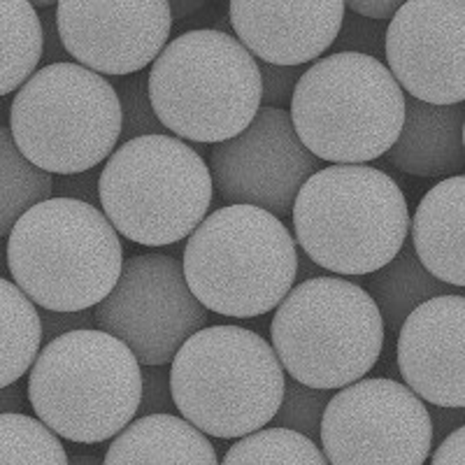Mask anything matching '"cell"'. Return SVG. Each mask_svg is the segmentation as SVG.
Wrapping results in <instances>:
<instances>
[{
  "label": "cell",
  "mask_w": 465,
  "mask_h": 465,
  "mask_svg": "<svg viewBox=\"0 0 465 465\" xmlns=\"http://www.w3.org/2000/svg\"><path fill=\"white\" fill-rule=\"evenodd\" d=\"M328 401H331V391L326 389H314L296 380H286L280 410L270 423L280 429L296 430L317 442Z\"/></svg>",
  "instance_id": "cell-27"
},
{
  "label": "cell",
  "mask_w": 465,
  "mask_h": 465,
  "mask_svg": "<svg viewBox=\"0 0 465 465\" xmlns=\"http://www.w3.org/2000/svg\"><path fill=\"white\" fill-rule=\"evenodd\" d=\"M465 105H433L405 94L401 135L384 153L401 173L414 177H451L465 173Z\"/></svg>",
  "instance_id": "cell-18"
},
{
  "label": "cell",
  "mask_w": 465,
  "mask_h": 465,
  "mask_svg": "<svg viewBox=\"0 0 465 465\" xmlns=\"http://www.w3.org/2000/svg\"><path fill=\"white\" fill-rule=\"evenodd\" d=\"M186 284L207 312L254 319L272 312L298 282V244L272 212L226 205L186 238Z\"/></svg>",
  "instance_id": "cell-4"
},
{
  "label": "cell",
  "mask_w": 465,
  "mask_h": 465,
  "mask_svg": "<svg viewBox=\"0 0 465 465\" xmlns=\"http://www.w3.org/2000/svg\"><path fill=\"white\" fill-rule=\"evenodd\" d=\"M173 391H170V368L165 365H143V396L138 417L147 414H174Z\"/></svg>",
  "instance_id": "cell-31"
},
{
  "label": "cell",
  "mask_w": 465,
  "mask_h": 465,
  "mask_svg": "<svg viewBox=\"0 0 465 465\" xmlns=\"http://www.w3.org/2000/svg\"><path fill=\"white\" fill-rule=\"evenodd\" d=\"M168 3L170 12H173V22L174 19H186L203 7V0H168Z\"/></svg>",
  "instance_id": "cell-39"
},
{
  "label": "cell",
  "mask_w": 465,
  "mask_h": 465,
  "mask_svg": "<svg viewBox=\"0 0 465 465\" xmlns=\"http://www.w3.org/2000/svg\"><path fill=\"white\" fill-rule=\"evenodd\" d=\"M322 272H323V268H319L312 259H307L305 254H301V252H298V280L305 282V280H310V277H319Z\"/></svg>",
  "instance_id": "cell-40"
},
{
  "label": "cell",
  "mask_w": 465,
  "mask_h": 465,
  "mask_svg": "<svg viewBox=\"0 0 465 465\" xmlns=\"http://www.w3.org/2000/svg\"><path fill=\"white\" fill-rule=\"evenodd\" d=\"M149 98L168 133L198 144L235 138L261 110V70L249 49L217 28L170 40L147 73Z\"/></svg>",
  "instance_id": "cell-6"
},
{
  "label": "cell",
  "mask_w": 465,
  "mask_h": 465,
  "mask_svg": "<svg viewBox=\"0 0 465 465\" xmlns=\"http://www.w3.org/2000/svg\"><path fill=\"white\" fill-rule=\"evenodd\" d=\"M98 174L94 170L77 174H58V180L54 182V193L58 198H74V201H84L95 205L98 201Z\"/></svg>",
  "instance_id": "cell-33"
},
{
  "label": "cell",
  "mask_w": 465,
  "mask_h": 465,
  "mask_svg": "<svg viewBox=\"0 0 465 465\" xmlns=\"http://www.w3.org/2000/svg\"><path fill=\"white\" fill-rule=\"evenodd\" d=\"M70 465H103V460L91 454H74L70 456Z\"/></svg>",
  "instance_id": "cell-41"
},
{
  "label": "cell",
  "mask_w": 465,
  "mask_h": 465,
  "mask_svg": "<svg viewBox=\"0 0 465 465\" xmlns=\"http://www.w3.org/2000/svg\"><path fill=\"white\" fill-rule=\"evenodd\" d=\"M410 242L430 275L465 289V174L438 182L419 201Z\"/></svg>",
  "instance_id": "cell-19"
},
{
  "label": "cell",
  "mask_w": 465,
  "mask_h": 465,
  "mask_svg": "<svg viewBox=\"0 0 465 465\" xmlns=\"http://www.w3.org/2000/svg\"><path fill=\"white\" fill-rule=\"evenodd\" d=\"M114 91L119 95V105H122V138H119V143L140 138V135L168 133V128L161 124V119L153 112L144 70L143 73L124 74L122 82L114 84Z\"/></svg>",
  "instance_id": "cell-28"
},
{
  "label": "cell",
  "mask_w": 465,
  "mask_h": 465,
  "mask_svg": "<svg viewBox=\"0 0 465 465\" xmlns=\"http://www.w3.org/2000/svg\"><path fill=\"white\" fill-rule=\"evenodd\" d=\"M259 61V58H256ZM261 70V107H291L302 65H275L259 61Z\"/></svg>",
  "instance_id": "cell-30"
},
{
  "label": "cell",
  "mask_w": 465,
  "mask_h": 465,
  "mask_svg": "<svg viewBox=\"0 0 465 465\" xmlns=\"http://www.w3.org/2000/svg\"><path fill=\"white\" fill-rule=\"evenodd\" d=\"M430 423H433V447L442 442L450 433L465 426V407L429 405Z\"/></svg>",
  "instance_id": "cell-34"
},
{
  "label": "cell",
  "mask_w": 465,
  "mask_h": 465,
  "mask_svg": "<svg viewBox=\"0 0 465 465\" xmlns=\"http://www.w3.org/2000/svg\"><path fill=\"white\" fill-rule=\"evenodd\" d=\"M386 26L389 22L371 19V16L356 15V12H344L342 26L333 43V52H356L368 54V56H384Z\"/></svg>",
  "instance_id": "cell-29"
},
{
  "label": "cell",
  "mask_w": 465,
  "mask_h": 465,
  "mask_svg": "<svg viewBox=\"0 0 465 465\" xmlns=\"http://www.w3.org/2000/svg\"><path fill=\"white\" fill-rule=\"evenodd\" d=\"M40 22H43V61H40V65L70 61V54L65 52L64 43H61V37H58L56 15L45 12V15L40 16Z\"/></svg>",
  "instance_id": "cell-36"
},
{
  "label": "cell",
  "mask_w": 465,
  "mask_h": 465,
  "mask_svg": "<svg viewBox=\"0 0 465 465\" xmlns=\"http://www.w3.org/2000/svg\"><path fill=\"white\" fill-rule=\"evenodd\" d=\"M103 465H219L214 444L177 414L135 417L112 438Z\"/></svg>",
  "instance_id": "cell-20"
},
{
  "label": "cell",
  "mask_w": 465,
  "mask_h": 465,
  "mask_svg": "<svg viewBox=\"0 0 465 465\" xmlns=\"http://www.w3.org/2000/svg\"><path fill=\"white\" fill-rule=\"evenodd\" d=\"M405 3L407 0H344L349 12L371 16V19H381V22H389L398 12V7L405 5Z\"/></svg>",
  "instance_id": "cell-37"
},
{
  "label": "cell",
  "mask_w": 465,
  "mask_h": 465,
  "mask_svg": "<svg viewBox=\"0 0 465 465\" xmlns=\"http://www.w3.org/2000/svg\"><path fill=\"white\" fill-rule=\"evenodd\" d=\"M319 442L328 465H423L433 451L429 405L402 381L363 377L331 396Z\"/></svg>",
  "instance_id": "cell-11"
},
{
  "label": "cell",
  "mask_w": 465,
  "mask_h": 465,
  "mask_svg": "<svg viewBox=\"0 0 465 465\" xmlns=\"http://www.w3.org/2000/svg\"><path fill=\"white\" fill-rule=\"evenodd\" d=\"M207 165L228 205H256L286 217L301 186L322 168V161L301 143L289 112L261 107L242 133L212 147Z\"/></svg>",
  "instance_id": "cell-13"
},
{
  "label": "cell",
  "mask_w": 465,
  "mask_h": 465,
  "mask_svg": "<svg viewBox=\"0 0 465 465\" xmlns=\"http://www.w3.org/2000/svg\"><path fill=\"white\" fill-rule=\"evenodd\" d=\"M291 219L302 254L340 277L371 275L389 263L412 222L396 180L365 163H333L310 174Z\"/></svg>",
  "instance_id": "cell-1"
},
{
  "label": "cell",
  "mask_w": 465,
  "mask_h": 465,
  "mask_svg": "<svg viewBox=\"0 0 465 465\" xmlns=\"http://www.w3.org/2000/svg\"><path fill=\"white\" fill-rule=\"evenodd\" d=\"M7 268L12 282L40 310L80 312L114 289L124 247L101 207L52 196L12 226Z\"/></svg>",
  "instance_id": "cell-2"
},
{
  "label": "cell",
  "mask_w": 465,
  "mask_h": 465,
  "mask_svg": "<svg viewBox=\"0 0 465 465\" xmlns=\"http://www.w3.org/2000/svg\"><path fill=\"white\" fill-rule=\"evenodd\" d=\"M384 331L380 307L363 286L319 275L298 282L275 307L270 344L291 380L338 391L375 368Z\"/></svg>",
  "instance_id": "cell-8"
},
{
  "label": "cell",
  "mask_w": 465,
  "mask_h": 465,
  "mask_svg": "<svg viewBox=\"0 0 465 465\" xmlns=\"http://www.w3.org/2000/svg\"><path fill=\"white\" fill-rule=\"evenodd\" d=\"M396 335L402 381L426 405L465 407V296L421 302Z\"/></svg>",
  "instance_id": "cell-16"
},
{
  "label": "cell",
  "mask_w": 465,
  "mask_h": 465,
  "mask_svg": "<svg viewBox=\"0 0 465 465\" xmlns=\"http://www.w3.org/2000/svg\"><path fill=\"white\" fill-rule=\"evenodd\" d=\"M344 0H228L235 37L259 61L310 65L333 47Z\"/></svg>",
  "instance_id": "cell-17"
},
{
  "label": "cell",
  "mask_w": 465,
  "mask_h": 465,
  "mask_svg": "<svg viewBox=\"0 0 465 465\" xmlns=\"http://www.w3.org/2000/svg\"><path fill=\"white\" fill-rule=\"evenodd\" d=\"M219 465H328V460L314 440L272 426L238 438Z\"/></svg>",
  "instance_id": "cell-25"
},
{
  "label": "cell",
  "mask_w": 465,
  "mask_h": 465,
  "mask_svg": "<svg viewBox=\"0 0 465 465\" xmlns=\"http://www.w3.org/2000/svg\"><path fill=\"white\" fill-rule=\"evenodd\" d=\"M10 272L7 268V238H0V277H5Z\"/></svg>",
  "instance_id": "cell-42"
},
{
  "label": "cell",
  "mask_w": 465,
  "mask_h": 465,
  "mask_svg": "<svg viewBox=\"0 0 465 465\" xmlns=\"http://www.w3.org/2000/svg\"><path fill=\"white\" fill-rule=\"evenodd\" d=\"M430 465H465V426L435 444L430 451Z\"/></svg>",
  "instance_id": "cell-35"
},
{
  "label": "cell",
  "mask_w": 465,
  "mask_h": 465,
  "mask_svg": "<svg viewBox=\"0 0 465 465\" xmlns=\"http://www.w3.org/2000/svg\"><path fill=\"white\" fill-rule=\"evenodd\" d=\"M284 384L272 344L242 326L201 328L170 361L180 417L219 440L265 429L280 410Z\"/></svg>",
  "instance_id": "cell-5"
},
{
  "label": "cell",
  "mask_w": 465,
  "mask_h": 465,
  "mask_svg": "<svg viewBox=\"0 0 465 465\" xmlns=\"http://www.w3.org/2000/svg\"><path fill=\"white\" fill-rule=\"evenodd\" d=\"M10 131L19 152L52 174H77L110 159L122 138L114 84L77 61L40 65L15 94Z\"/></svg>",
  "instance_id": "cell-10"
},
{
  "label": "cell",
  "mask_w": 465,
  "mask_h": 465,
  "mask_svg": "<svg viewBox=\"0 0 465 465\" xmlns=\"http://www.w3.org/2000/svg\"><path fill=\"white\" fill-rule=\"evenodd\" d=\"M43 22L31 0H0V98L40 68Z\"/></svg>",
  "instance_id": "cell-23"
},
{
  "label": "cell",
  "mask_w": 465,
  "mask_h": 465,
  "mask_svg": "<svg viewBox=\"0 0 465 465\" xmlns=\"http://www.w3.org/2000/svg\"><path fill=\"white\" fill-rule=\"evenodd\" d=\"M24 391L19 384H10L0 389V412H22L24 410Z\"/></svg>",
  "instance_id": "cell-38"
},
{
  "label": "cell",
  "mask_w": 465,
  "mask_h": 465,
  "mask_svg": "<svg viewBox=\"0 0 465 465\" xmlns=\"http://www.w3.org/2000/svg\"><path fill=\"white\" fill-rule=\"evenodd\" d=\"M54 196V177L16 147L12 131L0 126V238H7L24 212Z\"/></svg>",
  "instance_id": "cell-24"
},
{
  "label": "cell",
  "mask_w": 465,
  "mask_h": 465,
  "mask_svg": "<svg viewBox=\"0 0 465 465\" xmlns=\"http://www.w3.org/2000/svg\"><path fill=\"white\" fill-rule=\"evenodd\" d=\"M54 15L70 58L105 77L143 73L173 31L168 0H58Z\"/></svg>",
  "instance_id": "cell-14"
},
{
  "label": "cell",
  "mask_w": 465,
  "mask_h": 465,
  "mask_svg": "<svg viewBox=\"0 0 465 465\" xmlns=\"http://www.w3.org/2000/svg\"><path fill=\"white\" fill-rule=\"evenodd\" d=\"M456 291H459L456 286L438 280L423 268L410 238L389 263L381 265L368 277V293L380 307L384 328L391 333L401 331L402 322L421 302L435 296H444V293H456Z\"/></svg>",
  "instance_id": "cell-21"
},
{
  "label": "cell",
  "mask_w": 465,
  "mask_h": 465,
  "mask_svg": "<svg viewBox=\"0 0 465 465\" xmlns=\"http://www.w3.org/2000/svg\"><path fill=\"white\" fill-rule=\"evenodd\" d=\"M95 328L114 335L138 356L140 365H170L177 349L207 326L201 305L177 259L138 254L124 261L114 289L94 307Z\"/></svg>",
  "instance_id": "cell-12"
},
{
  "label": "cell",
  "mask_w": 465,
  "mask_h": 465,
  "mask_svg": "<svg viewBox=\"0 0 465 465\" xmlns=\"http://www.w3.org/2000/svg\"><path fill=\"white\" fill-rule=\"evenodd\" d=\"M58 0H31V5L40 7V10H49L52 5H56Z\"/></svg>",
  "instance_id": "cell-43"
},
{
  "label": "cell",
  "mask_w": 465,
  "mask_h": 465,
  "mask_svg": "<svg viewBox=\"0 0 465 465\" xmlns=\"http://www.w3.org/2000/svg\"><path fill=\"white\" fill-rule=\"evenodd\" d=\"M289 114L319 161L368 163L401 135L405 91L381 58L333 52L301 74Z\"/></svg>",
  "instance_id": "cell-7"
},
{
  "label": "cell",
  "mask_w": 465,
  "mask_h": 465,
  "mask_svg": "<svg viewBox=\"0 0 465 465\" xmlns=\"http://www.w3.org/2000/svg\"><path fill=\"white\" fill-rule=\"evenodd\" d=\"M0 465H70L64 442L37 417L0 412Z\"/></svg>",
  "instance_id": "cell-26"
},
{
  "label": "cell",
  "mask_w": 465,
  "mask_h": 465,
  "mask_svg": "<svg viewBox=\"0 0 465 465\" xmlns=\"http://www.w3.org/2000/svg\"><path fill=\"white\" fill-rule=\"evenodd\" d=\"M26 393L35 417L58 438L101 444L138 417L143 365L114 335L80 328L40 347Z\"/></svg>",
  "instance_id": "cell-3"
},
{
  "label": "cell",
  "mask_w": 465,
  "mask_h": 465,
  "mask_svg": "<svg viewBox=\"0 0 465 465\" xmlns=\"http://www.w3.org/2000/svg\"><path fill=\"white\" fill-rule=\"evenodd\" d=\"M43 347V323L35 302L7 277H0V389L16 384Z\"/></svg>",
  "instance_id": "cell-22"
},
{
  "label": "cell",
  "mask_w": 465,
  "mask_h": 465,
  "mask_svg": "<svg viewBox=\"0 0 465 465\" xmlns=\"http://www.w3.org/2000/svg\"><path fill=\"white\" fill-rule=\"evenodd\" d=\"M463 144H465V122H463Z\"/></svg>",
  "instance_id": "cell-44"
},
{
  "label": "cell",
  "mask_w": 465,
  "mask_h": 465,
  "mask_svg": "<svg viewBox=\"0 0 465 465\" xmlns=\"http://www.w3.org/2000/svg\"><path fill=\"white\" fill-rule=\"evenodd\" d=\"M40 323H43V344L58 335L80 331V328H95L94 307L91 310H80V312H54V310H43L40 312Z\"/></svg>",
  "instance_id": "cell-32"
},
{
  "label": "cell",
  "mask_w": 465,
  "mask_h": 465,
  "mask_svg": "<svg viewBox=\"0 0 465 465\" xmlns=\"http://www.w3.org/2000/svg\"><path fill=\"white\" fill-rule=\"evenodd\" d=\"M384 58L407 95L465 103V0H407L389 19Z\"/></svg>",
  "instance_id": "cell-15"
},
{
  "label": "cell",
  "mask_w": 465,
  "mask_h": 465,
  "mask_svg": "<svg viewBox=\"0 0 465 465\" xmlns=\"http://www.w3.org/2000/svg\"><path fill=\"white\" fill-rule=\"evenodd\" d=\"M214 182L207 161L177 135L119 143L98 174V203L119 235L144 247L182 242L207 217Z\"/></svg>",
  "instance_id": "cell-9"
}]
</instances>
